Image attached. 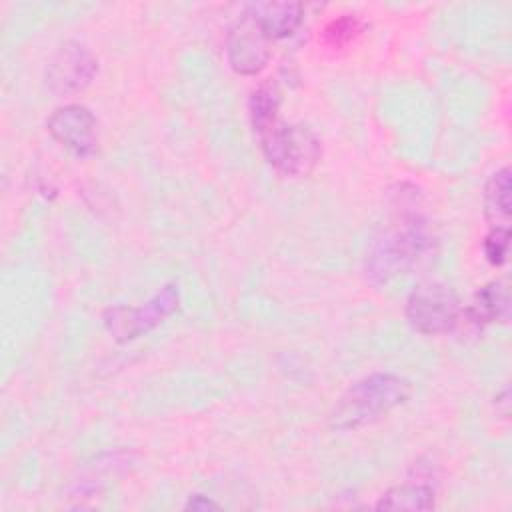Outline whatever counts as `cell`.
Listing matches in <instances>:
<instances>
[{
  "label": "cell",
  "instance_id": "obj_14",
  "mask_svg": "<svg viewBox=\"0 0 512 512\" xmlns=\"http://www.w3.org/2000/svg\"><path fill=\"white\" fill-rule=\"evenodd\" d=\"M280 106V96L272 86H260L252 92L248 110H250V122L252 128L264 136L276 126V112Z\"/></svg>",
  "mask_w": 512,
  "mask_h": 512
},
{
  "label": "cell",
  "instance_id": "obj_3",
  "mask_svg": "<svg viewBox=\"0 0 512 512\" xmlns=\"http://www.w3.org/2000/svg\"><path fill=\"white\" fill-rule=\"evenodd\" d=\"M260 138L266 160L284 176H308L322 156L320 140L304 124L274 126Z\"/></svg>",
  "mask_w": 512,
  "mask_h": 512
},
{
  "label": "cell",
  "instance_id": "obj_6",
  "mask_svg": "<svg viewBox=\"0 0 512 512\" xmlns=\"http://www.w3.org/2000/svg\"><path fill=\"white\" fill-rule=\"evenodd\" d=\"M98 72V60L84 44L64 42L52 56L46 70V86L56 96H68L84 90Z\"/></svg>",
  "mask_w": 512,
  "mask_h": 512
},
{
  "label": "cell",
  "instance_id": "obj_7",
  "mask_svg": "<svg viewBox=\"0 0 512 512\" xmlns=\"http://www.w3.org/2000/svg\"><path fill=\"white\" fill-rule=\"evenodd\" d=\"M226 56L230 68L242 76H254L268 64L270 38L248 10L230 28L226 40Z\"/></svg>",
  "mask_w": 512,
  "mask_h": 512
},
{
  "label": "cell",
  "instance_id": "obj_12",
  "mask_svg": "<svg viewBox=\"0 0 512 512\" xmlns=\"http://www.w3.org/2000/svg\"><path fill=\"white\" fill-rule=\"evenodd\" d=\"M484 216L492 228L510 224V168L496 170L484 188Z\"/></svg>",
  "mask_w": 512,
  "mask_h": 512
},
{
  "label": "cell",
  "instance_id": "obj_15",
  "mask_svg": "<svg viewBox=\"0 0 512 512\" xmlns=\"http://www.w3.org/2000/svg\"><path fill=\"white\" fill-rule=\"evenodd\" d=\"M358 30H360L358 18L346 14V16H342V18H338V20H332V22L326 26L324 38H326V42H328L330 46H342V44L350 42V40L356 36Z\"/></svg>",
  "mask_w": 512,
  "mask_h": 512
},
{
  "label": "cell",
  "instance_id": "obj_10",
  "mask_svg": "<svg viewBox=\"0 0 512 512\" xmlns=\"http://www.w3.org/2000/svg\"><path fill=\"white\" fill-rule=\"evenodd\" d=\"M248 12L256 18L270 40L294 34L302 22V4L298 2H258L250 4Z\"/></svg>",
  "mask_w": 512,
  "mask_h": 512
},
{
  "label": "cell",
  "instance_id": "obj_4",
  "mask_svg": "<svg viewBox=\"0 0 512 512\" xmlns=\"http://www.w3.org/2000/svg\"><path fill=\"white\" fill-rule=\"evenodd\" d=\"M178 304H180L178 286L166 284L146 304L138 308H130V306L108 308L102 320L106 330L116 342H130L150 332L160 322H164L170 314L178 310Z\"/></svg>",
  "mask_w": 512,
  "mask_h": 512
},
{
  "label": "cell",
  "instance_id": "obj_11",
  "mask_svg": "<svg viewBox=\"0 0 512 512\" xmlns=\"http://www.w3.org/2000/svg\"><path fill=\"white\" fill-rule=\"evenodd\" d=\"M466 316L476 324L506 322L510 316V298L504 280H494L482 286L470 300Z\"/></svg>",
  "mask_w": 512,
  "mask_h": 512
},
{
  "label": "cell",
  "instance_id": "obj_8",
  "mask_svg": "<svg viewBox=\"0 0 512 512\" xmlns=\"http://www.w3.org/2000/svg\"><path fill=\"white\" fill-rule=\"evenodd\" d=\"M46 128L56 142L74 152L78 158H88L98 152V122L90 108L82 104H66L56 108Z\"/></svg>",
  "mask_w": 512,
  "mask_h": 512
},
{
  "label": "cell",
  "instance_id": "obj_17",
  "mask_svg": "<svg viewBox=\"0 0 512 512\" xmlns=\"http://www.w3.org/2000/svg\"><path fill=\"white\" fill-rule=\"evenodd\" d=\"M184 508L186 510H216V508H220L214 500H210V498H206V496H202V494H192L190 498H188V502L184 504Z\"/></svg>",
  "mask_w": 512,
  "mask_h": 512
},
{
  "label": "cell",
  "instance_id": "obj_13",
  "mask_svg": "<svg viewBox=\"0 0 512 512\" xmlns=\"http://www.w3.org/2000/svg\"><path fill=\"white\" fill-rule=\"evenodd\" d=\"M434 506V490L422 482H404L390 488L376 502L378 510H430Z\"/></svg>",
  "mask_w": 512,
  "mask_h": 512
},
{
  "label": "cell",
  "instance_id": "obj_9",
  "mask_svg": "<svg viewBox=\"0 0 512 512\" xmlns=\"http://www.w3.org/2000/svg\"><path fill=\"white\" fill-rule=\"evenodd\" d=\"M130 462L132 456L128 452H108L96 456L82 470H78V476L72 480L70 494L74 498H90L102 492L114 482V478L126 472Z\"/></svg>",
  "mask_w": 512,
  "mask_h": 512
},
{
  "label": "cell",
  "instance_id": "obj_1",
  "mask_svg": "<svg viewBox=\"0 0 512 512\" xmlns=\"http://www.w3.org/2000/svg\"><path fill=\"white\" fill-rule=\"evenodd\" d=\"M410 382L392 372H374L354 382L336 402L330 424L336 430L366 426L410 398Z\"/></svg>",
  "mask_w": 512,
  "mask_h": 512
},
{
  "label": "cell",
  "instance_id": "obj_2",
  "mask_svg": "<svg viewBox=\"0 0 512 512\" xmlns=\"http://www.w3.org/2000/svg\"><path fill=\"white\" fill-rule=\"evenodd\" d=\"M432 248V236L418 220L390 230L370 250L366 258V276L372 284L382 286L398 276L408 274Z\"/></svg>",
  "mask_w": 512,
  "mask_h": 512
},
{
  "label": "cell",
  "instance_id": "obj_5",
  "mask_svg": "<svg viewBox=\"0 0 512 512\" xmlns=\"http://www.w3.org/2000/svg\"><path fill=\"white\" fill-rule=\"evenodd\" d=\"M460 318L456 292L442 282H424L406 302V320L420 334H446Z\"/></svg>",
  "mask_w": 512,
  "mask_h": 512
},
{
  "label": "cell",
  "instance_id": "obj_16",
  "mask_svg": "<svg viewBox=\"0 0 512 512\" xmlns=\"http://www.w3.org/2000/svg\"><path fill=\"white\" fill-rule=\"evenodd\" d=\"M510 240V228H492L490 234L484 240V254L490 264L500 266L506 262L508 256V242Z\"/></svg>",
  "mask_w": 512,
  "mask_h": 512
}]
</instances>
